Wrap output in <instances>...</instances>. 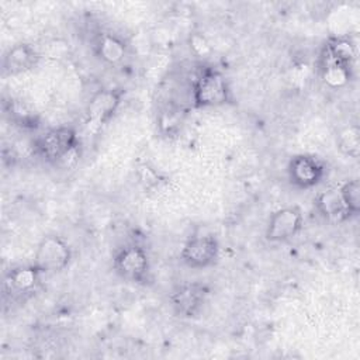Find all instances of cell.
I'll return each instance as SVG.
<instances>
[{
    "instance_id": "7a4b0ae2",
    "label": "cell",
    "mask_w": 360,
    "mask_h": 360,
    "mask_svg": "<svg viewBox=\"0 0 360 360\" xmlns=\"http://www.w3.org/2000/svg\"><path fill=\"white\" fill-rule=\"evenodd\" d=\"M77 131L69 125L51 128L38 135L32 142L34 153L46 163L56 165L73 155L79 148Z\"/></svg>"
},
{
    "instance_id": "4fadbf2b",
    "label": "cell",
    "mask_w": 360,
    "mask_h": 360,
    "mask_svg": "<svg viewBox=\"0 0 360 360\" xmlns=\"http://www.w3.org/2000/svg\"><path fill=\"white\" fill-rule=\"evenodd\" d=\"M42 273L31 263L13 267L7 277L6 284L10 291L15 294H31L39 285Z\"/></svg>"
},
{
    "instance_id": "5b68a950",
    "label": "cell",
    "mask_w": 360,
    "mask_h": 360,
    "mask_svg": "<svg viewBox=\"0 0 360 360\" xmlns=\"http://www.w3.org/2000/svg\"><path fill=\"white\" fill-rule=\"evenodd\" d=\"M326 176L325 163L314 155H295L287 165V177L292 187L308 190L318 186Z\"/></svg>"
},
{
    "instance_id": "277c9868",
    "label": "cell",
    "mask_w": 360,
    "mask_h": 360,
    "mask_svg": "<svg viewBox=\"0 0 360 360\" xmlns=\"http://www.w3.org/2000/svg\"><path fill=\"white\" fill-rule=\"evenodd\" d=\"M112 269L121 278L146 284L150 280V260L146 250L136 245L129 243L120 248L112 257Z\"/></svg>"
},
{
    "instance_id": "5bb4252c",
    "label": "cell",
    "mask_w": 360,
    "mask_h": 360,
    "mask_svg": "<svg viewBox=\"0 0 360 360\" xmlns=\"http://www.w3.org/2000/svg\"><path fill=\"white\" fill-rule=\"evenodd\" d=\"M353 72L350 66L342 65L322 53L321 58V79L329 89L338 90L349 84Z\"/></svg>"
},
{
    "instance_id": "6da1fadb",
    "label": "cell",
    "mask_w": 360,
    "mask_h": 360,
    "mask_svg": "<svg viewBox=\"0 0 360 360\" xmlns=\"http://www.w3.org/2000/svg\"><path fill=\"white\" fill-rule=\"evenodd\" d=\"M194 108L221 107L232 101V91L226 77L215 68H202L191 87Z\"/></svg>"
},
{
    "instance_id": "7c38bea8",
    "label": "cell",
    "mask_w": 360,
    "mask_h": 360,
    "mask_svg": "<svg viewBox=\"0 0 360 360\" xmlns=\"http://www.w3.org/2000/svg\"><path fill=\"white\" fill-rule=\"evenodd\" d=\"M93 49L96 56L111 66L120 65L121 62H124V59L128 55V45L127 42L111 32H100L97 34L94 44H93Z\"/></svg>"
},
{
    "instance_id": "ba28073f",
    "label": "cell",
    "mask_w": 360,
    "mask_h": 360,
    "mask_svg": "<svg viewBox=\"0 0 360 360\" xmlns=\"http://www.w3.org/2000/svg\"><path fill=\"white\" fill-rule=\"evenodd\" d=\"M124 94L125 90L121 87H107L96 91L86 107L89 125L100 128L108 124L118 111Z\"/></svg>"
},
{
    "instance_id": "9a60e30c",
    "label": "cell",
    "mask_w": 360,
    "mask_h": 360,
    "mask_svg": "<svg viewBox=\"0 0 360 360\" xmlns=\"http://www.w3.org/2000/svg\"><path fill=\"white\" fill-rule=\"evenodd\" d=\"M322 53L342 65L353 68V63L357 56V48L349 37L336 35V37H330L325 42Z\"/></svg>"
},
{
    "instance_id": "e0dca14e",
    "label": "cell",
    "mask_w": 360,
    "mask_h": 360,
    "mask_svg": "<svg viewBox=\"0 0 360 360\" xmlns=\"http://www.w3.org/2000/svg\"><path fill=\"white\" fill-rule=\"evenodd\" d=\"M339 191L342 195V200L349 211V214L353 217H357L360 212V183L357 179L346 180L339 186Z\"/></svg>"
},
{
    "instance_id": "52a82bcc",
    "label": "cell",
    "mask_w": 360,
    "mask_h": 360,
    "mask_svg": "<svg viewBox=\"0 0 360 360\" xmlns=\"http://www.w3.org/2000/svg\"><path fill=\"white\" fill-rule=\"evenodd\" d=\"M219 257V242L214 235H194L180 250V260L190 269H207Z\"/></svg>"
},
{
    "instance_id": "30bf717a",
    "label": "cell",
    "mask_w": 360,
    "mask_h": 360,
    "mask_svg": "<svg viewBox=\"0 0 360 360\" xmlns=\"http://www.w3.org/2000/svg\"><path fill=\"white\" fill-rule=\"evenodd\" d=\"M39 58V53L31 44H14L7 49V52L3 56V73L8 76H15L30 72L34 68H37Z\"/></svg>"
},
{
    "instance_id": "ac0fdd59",
    "label": "cell",
    "mask_w": 360,
    "mask_h": 360,
    "mask_svg": "<svg viewBox=\"0 0 360 360\" xmlns=\"http://www.w3.org/2000/svg\"><path fill=\"white\" fill-rule=\"evenodd\" d=\"M190 49L194 52L195 56L198 58H204L207 55H210L211 52V45L207 41V38L201 34H193L190 37Z\"/></svg>"
},
{
    "instance_id": "2e32d148",
    "label": "cell",
    "mask_w": 360,
    "mask_h": 360,
    "mask_svg": "<svg viewBox=\"0 0 360 360\" xmlns=\"http://www.w3.org/2000/svg\"><path fill=\"white\" fill-rule=\"evenodd\" d=\"M336 146L342 155L357 159L360 155V129L357 125L343 128L336 138Z\"/></svg>"
},
{
    "instance_id": "8992f818",
    "label": "cell",
    "mask_w": 360,
    "mask_h": 360,
    "mask_svg": "<svg viewBox=\"0 0 360 360\" xmlns=\"http://www.w3.org/2000/svg\"><path fill=\"white\" fill-rule=\"evenodd\" d=\"M304 226V215L300 207L288 205L274 211L266 225L264 236L270 243H283L295 238Z\"/></svg>"
},
{
    "instance_id": "8fae6325",
    "label": "cell",
    "mask_w": 360,
    "mask_h": 360,
    "mask_svg": "<svg viewBox=\"0 0 360 360\" xmlns=\"http://www.w3.org/2000/svg\"><path fill=\"white\" fill-rule=\"evenodd\" d=\"M315 207L321 217L332 224H342L352 218L342 200L339 187H330L319 193L315 198Z\"/></svg>"
},
{
    "instance_id": "3957f363",
    "label": "cell",
    "mask_w": 360,
    "mask_h": 360,
    "mask_svg": "<svg viewBox=\"0 0 360 360\" xmlns=\"http://www.w3.org/2000/svg\"><path fill=\"white\" fill-rule=\"evenodd\" d=\"M70 245L59 235H45L35 248L32 264L42 274L63 271L72 262Z\"/></svg>"
},
{
    "instance_id": "9c48e42d",
    "label": "cell",
    "mask_w": 360,
    "mask_h": 360,
    "mask_svg": "<svg viewBox=\"0 0 360 360\" xmlns=\"http://www.w3.org/2000/svg\"><path fill=\"white\" fill-rule=\"evenodd\" d=\"M210 295V288L204 283L190 281L180 284L170 294L173 311L181 318H193L198 315Z\"/></svg>"
}]
</instances>
